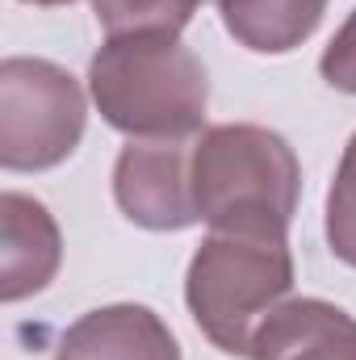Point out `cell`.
Returning a JSON list of instances; mask_svg holds the SVG:
<instances>
[{
  "label": "cell",
  "mask_w": 356,
  "mask_h": 360,
  "mask_svg": "<svg viewBox=\"0 0 356 360\" xmlns=\"http://www.w3.org/2000/svg\"><path fill=\"white\" fill-rule=\"evenodd\" d=\"M189 160L193 147H184V139H130L113 164L117 210L143 231H184L201 222L193 205Z\"/></svg>",
  "instance_id": "5b68a950"
},
{
  "label": "cell",
  "mask_w": 356,
  "mask_h": 360,
  "mask_svg": "<svg viewBox=\"0 0 356 360\" xmlns=\"http://www.w3.org/2000/svg\"><path fill=\"white\" fill-rule=\"evenodd\" d=\"M101 117L130 139H189L205 122L210 80L180 34H117L89 63Z\"/></svg>",
  "instance_id": "7a4b0ae2"
},
{
  "label": "cell",
  "mask_w": 356,
  "mask_h": 360,
  "mask_svg": "<svg viewBox=\"0 0 356 360\" xmlns=\"http://www.w3.org/2000/svg\"><path fill=\"white\" fill-rule=\"evenodd\" d=\"M0 231H4V248H0V297L4 302H21L42 293L63 260V239H59V222L51 218V210L25 193H4L0 197Z\"/></svg>",
  "instance_id": "52a82bcc"
},
{
  "label": "cell",
  "mask_w": 356,
  "mask_h": 360,
  "mask_svg": "<svg viewBox=\"0 0 356 360\" xmlns=\"http://www.w3.org/2000/svg\"><path fill=\"white\" fill-rule=\"evenodd\" d=\"M293 256L285 239L214 231L189 260L184 302L201 335L227 356L252 360L256 327L289 297Z\"/></svg>",
  "instance_id": "3957f363"
},
{
  "label": "cell",
  "mask_w": 356,
  "mask_h": 360,
  "mask_svg": "<svg viewBox=\"0 0 356 360\" xmlns=\"http://www.w3.org/2000/svg\"><path fill=\"white\" fill-rule=\"evenodd\" d=\"M25 4H46L51 8V4H72V0H25Z\"/></svg>",
  "instance_id": "4fadbf2b"
},
{
  "label": "cell",
  "mask_w": 356,
  "mask_h": 360,
  "mask_svg": "<svg viewBox=\"0 0 356 360\" xmlns=\"http://www.w3.org/2000/svg\"><path fill=\"white\" fill-rule=\"evenodd\" d=\"M89 122V101L72 72L51 59L13 55L0 63V164L8 172H46L63 164Z\"/></svg>",
  "instance_id": "277c9868"
},
{
  "label": "cell",
  "mask_w": 356,
  "mask_h": 360,
  "mask_svg": "<svg viewBox=\"0 0 356 360\" xmlns=\"http://www.w3.org/2000/svg\"><path fill=\"white\" fill-rule=\"evenodd\" d=\"M327 243H331L336 260L356 269V134L344 147V160H340L331 193H327Z\"/></svg>",
  "instance_id": "8fae6325"
},
{
  "label": "cell",
  "mask_w": 356,
  "mask_h": 360,
  "mask_svg": "<svg viewBox=\"0 0 356 360\" xmlns=\"http://www.w3.org/2000/svg\"><path fill=\"white\" fill-rule=\"evenodd\" d=\"M252 360H356V319L323 297L281 302L256 327Z\"/></svg>",
  "instance_id": "ba28073f"
},
{
  "label": "cell",
  "mask_w": 356,
  "mask_h": 360,
  "mask_svg": "<svg viewBox=\"0 0 356 360\" xmlns=\"http://www.w3.org/2000/svg\"><path fill=\"white\" fill-rule=\"evenodd\" d=\"M55 360H180V344L155 310L117 302L76 319L63 331Z\"/></svg>",
  "instance_id": "8992f818"
},
{
  "label": "cell",
  "mask_w": 356,
  "mask_h": 360,
  "mask_svg": "<svg viewBox=\"0 0 356 360\" xmlns=\"http://www.w3.org/2000/svg\"><path fill=\"white\" fill-rule=\"evenodd\" d=\"M319 72H323V80L331 89L356 96V8L348 13V21L340 25V34L327 42V51L319 59Z\"/></svg>",
  "instance_id": "7c38bea8"
},
{
  "label": "cell",
  "mask_w": 356,
  "mask_h": 360,
  "mask_svg": "<svg viewBox=\"0 0 356 360\" xmlns=\"http://www.w3.org/2000/svg\"><path fill=\"white\" fill-rule=\"evenodd\" d=\"M214 4L227 34L256 55H285L302 46L327 13V0H214Z\"/></svg>",
  "instance_id": "9c48e42d"
},
{
  "label": "cell",
  "mask_w": 356,
  "mask_h": 360,
  "mask_svg": "<svg viewBox=\"0 0 356 360\" xmlns=\"http://www.w3.org/2000/svg\"><path fill=\"white\" fill-rule=\"evenodd\" d=\"M201 0H92V13L109 38L117 34H180Z\"/></svg>",
  "instance_id": "30bf717a"
},
{
  "label": "cell",
  "mask_w": 356,
  "mask_h": 360,
  "mask_svg": "<svg viewBox=\"0 0 356 360\" xmlns=\"http://www.w3.org/2000/svg\"><path fill=\"white\" fill-rule=\"evenodd\" d=\"M197 218L222 235L285 239L302 197V164L293 147L252 122L210 126L189 160Z\"/></svg>",
  "instance_id": "6da1fadb"
}]
</instances>
